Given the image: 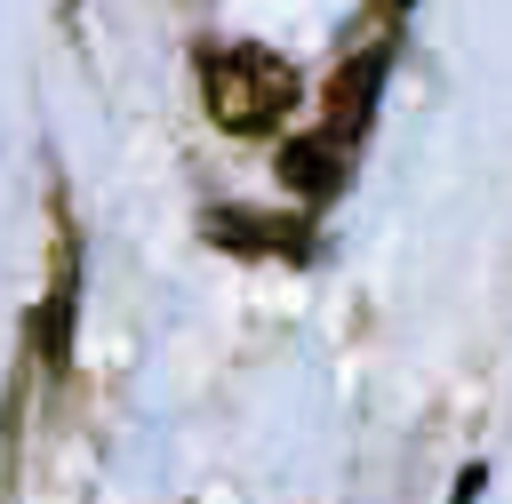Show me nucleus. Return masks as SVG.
Wrapping results in <instances>:
<instances>
[{
  "label": "nucleus",
  "instance_id": "obj_1",
  "mask_svg": "<svg viewBox=\"0 0 512 504\" xmlns=\"http://www.w3.org/2000/svg\"><path fill=\"white\" fill-rule=\"evenodd\" d=\"M296 96H304L296 64L272 56V48H256V40L200 56V104H208V120H216L224 136H272V128L296 112Z\"/></svg>",
  "mask_w": 512,
  "mask_h": 504
},
{
  "label": "nucleus",
  "instance_id": "obj_2",
  "mask_svg": "<svg viewBox=\"0 0 512 504\" xmlns=\"http://www.w3.org/2000/svg\"><path fill=\"white\" fill-rule=\"evenodd\" d=\"M200 232H208V248L248 256V264H264V256L304 264V256H312V224H304V216H280V208H208Z\"/></svg>",
  "mask_w": 512,
  "mask_h": 504
},
{
  "label": "nucleus",
  "instance_id": "obj_3",
  "mask_svg": "<svg viewBox=\"0 0 512 504\" xmlns=\"http://www.w3.org/2000/svg\"><path fill=\"white\" fill-rule=\"evenodd\" d=\"M272 176H280V192H296V200H328V192H344V176H352V136H336V128L288 136V144L272 152Z\"/></svg>",
  "mask_w": 512,
  "mask_h": 504
},
{
  "label": "nucleus",
  "instance_id": "obj_4",
  "mask_svg": "<svg viewBox=\"0 0 512 504\" xmlns=\"http://www.w3.org/2000/svg\"><path fill=\"white\" fill-rule=\"evenodd\" d=\"M384 72H392V32H376L368 48H352V56L328 72V128H336V136H360V128L376 120Z\"/></svg>",
  "mask_w": 512,
  "mask_h": 504
},
{
  "label": "nucleus",
  "instance_id": "obj_5",
  "mask_svg": "<svg viewBox=\"0 0 512 504\" xmlns=\"http://www.w3.org/2000/svg\"><path fill=\"white\" fill-rule=\"evenodd\" d=\"M72 296H80V264H72V224H56V272H48V304L32 312V352L48 368H64L72 352Z\"/></svg>",
  "mask_w": 512,
  "mask_h": 504
},
{
  "label": "nucleus",
  "instance_id": "obj_6",
  "mask_svg": "<svg viewBox=\"0 0 512 504\" xmlns=\"http://www.w3.org/2000/svg\"><path fill=\"white\" fill-rule=\"evenodd\" d=\"M408 8H416V0H368V24H376V32H392Z\"/></svg>",
  "mask_w": 512,
  "mask_h": 504
}]
</instances>
